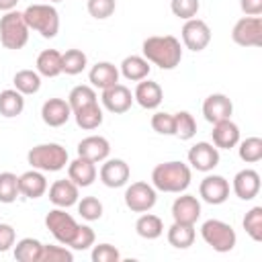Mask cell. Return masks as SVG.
I'll return each mask as SVG.
<instances>
[{
  "label": "cell",
  "mask_w": 262,
  "mask_h": 262,
  "mask_svg": "<svg viewBox=\"0 0 262 262\" xmlns=\"http://www.w3.org/2000/svg\"><path fill=\"white\" fill-rule=\"evenodd\" d=\"M141 51L160 70H174L182 61V45L174 35H151L141 43Z\"/></svg>",
  "instance_id": "obj_1"
},
{
  "label": "cell",
  "mask_w": 262,
  "mask_h": 262,
  "mask_svg": "<svg viewBox=\"0 0 262 262\" xmlns=\"http://www.w3.org/2000/svg\"><path fill=\"white\" fill-rule=\"evenodd\" d=\"M190 166L184 162H162L151 170V186L160 192L180 194L190 186Z\"/></svg>",
  "instance_id": "obj_2"
},
{
  "label": "cell",
  "mask_w": 262,
  "mask_h": 262,
  "mask_svg": "<svg viewBox=\"0 0 262 262\" xmlns=\"http://www.w3.org/2000/svg\"><path fill=\"white\" fill-rule=\"evenodd\" d=\"M27 162L31 164V168L41 172H59L68 166L70 156L68 149L59 143H39L29 149Z\"/></svg>",
  "instance_id": "obj_3"
},
{
  "label": "cell",
  "mask_w": 262,
  "mask_h": 262,
  "mask_svg": "<svg viewBox=\"0 0 262 262\" xmlns=\"http://www.w3.org/2000/svg\"><path fill=\"white\" fill-rule=\"evenodd\" d=\"M23 18L29 29L45 39H53L59 33V12L51 4H31L23 10Z\"/></svg>",
  "instance_id": "obj_4"
},
{
  "label": "cell",
  "mask_w": 262,
  "mask_h": 262,
  "mask_svg": "<svg viewBox=\"0 0 262 262\" xmlns=\"http://www.w3.org/2000/svg\"><path fill=\"white\" fill-rule=\"evenodd\" d=\"M29 27L23 18V12L18 10H8L0 18V43L6 49H23L29 41Z\"/></svg>",
  "instance_id": "obj_5"
},
{
  "label": "cell",
  "mask_w": 262,
  "mask_h": 262,
  "mask_svg": "<svg viewBox=\"0 0 262 262\" xmlns=\"http://www.w3.org/2000/svg\"><path fill=\"white\" fill-rule=\"evenodd\" d=\"M201 237L205 239L207 246H211L219 254L231 252L235 248V242H237L233 227L221 219H207L201 225Z\"/></svg>",
  "instance_id": "obj_6"
},
{
  "label": "cell",
  "mask_w": 262,
  "mask_h": 262,
  "mask_svg": "<svg viewBox=\"0 0 262 262\" xmlns=\"http://www.w3.org/2000/svg\"><path fill=\"white\" fill-rule=\"evenodd\" d=\"M45 227L49 229V233L63 246H70L80 229V223L70 215L66 213V209L61 207H55L51 209L47 215H45Z\"/></svg>",
  "instance_id": "obj_7"
},
{
  "label": "cell",
  "mask_w": 262,
  "mask_h": 262,
  "mask_svg": "<svg viewBox=\"0 0 262 262\" xmlns=\"http://www.w3.org/2000/svg\"><path fill=\"white\" fill-rule=\"evenodd\" d=\"M123 199H125L127 209H131L133 213H145L154 209L158 201V190L147 182H131L125 188Z\"/></svg>",
  "instance_id": "obj_8"
},
{
  "label": "cell",
  "mask_w": 262,
  "mask_h": 262,
  "mask_svg": "<svg viewBox=\"0 0 262 262\" xmlns=\"http://www.w3.org/2000/svg\"><path fill=\"white\" fill-rule=\"evenodd\" d=\"M233 43L242 47H260L262 45V18L260 16H244L231 29Z\"/></svg>",
  "instance_id": "obj_9"
},
{
  "label": "cell",
  "mask_w": 262,
  "mask_h": 262,
  "mask_svg": "<svg viewBox=\"0 0 262 262\" xmlns=\"http://www.w3.org/2000/svg\"><path fill=\"white\" fill-rule=\"evenodd\" d=\"M182 43L190 51H203L211 43V29L201 18H188L182 25Z\"/></svg>",
  "instance_id": "obj_10"
},
{
  "label": "cell",
  "mask_w": 262,
  "mask_h": 262,
  "mask_svg": "<svg viewBox=\"0 0 262 262\" xmlns=\"http://www.w3.org/2000/svg\"><path fill=\"white\" fill-rule=\"evenodd\" d=\"M100 100H102V106L108 111V113H115V115H123L131 108L133 104V94L131 90L125 86V84H113L108 88L102 90L100 94Z\"/></svg>",
  "instance_id": "obj_11"
},
{
  "label": "cell",
  "mask_w": 262,
  "mask_h": 262,
  "mask_svg": "<svg viewBox=\"0 0 262 262\" xmlns=\"http://www.w3.org/2000/svg\"><path fill=\"white\" fill-rule=\"evenodd\" d=\"M100 182L108 188H121L129 182V176H131V170H129V164L121 158H106L104 164L100 166Z\"/></svg>",
  "instance_id": "obj_12"
},
{
  "label": "cell",
  "mask_w": 262,
  "mask_h": 262,
  "mask_svg": "<svg viewBox=\"0 0 262 262\" xmlns=\"http://www.w3.org/2000/svg\"><path fill=\"white\" fill-rule=\"evenodd\" d=\"M199 194L209 205H223L229 199V182L219 174H209L201 180Z\"/></svg>",
  "instance_id": "obj_13"
},
{
  "label": "cell",
  "mask_w": 262,
  "mask_h": 262,
  "mask_svg": "<svg viewBox=\"0 0 262 262\" xmlns=\"http://www.w3.org/2000/svg\"><path fill=\"white\" fill-rule=\"evenodd\" d=\"M188 164L199 172H211L219 164V149L209 141H199L188 149Z\"/></svg>",
  "instance_id": "obj_14"
},
{
  "label": "cell",
  "mask_w": 262,
  "mask_h": 262,
  "mask_svg": "<svg viewBox=\"0 0 262 262\" xmlns=\"http://www.w3.org/2000/svg\"><path fill=\"white\" fill-rule=\"evenodd\" d=\"M231 188H233V192H235L237 199L252 201L260 192V174L256 170H252V168H244V170H239L233 176Z\"/></svg>",
  "instance_id": "obj_15"
},
{
  "label": "cell",
  "mask_w": 262,
  "mask_h": 262,
  "mask_svg": "<svg viewBox=\"0 0 262 262\" xmlns=\"http://www.w3.org/2000/svg\"><path fill=\"white\" fill-rule=\"evenodd\" d=\"M133 100H135L141 108L154 111V108H158V106L162 104V100H164V90H162V86H160L158 82L143 78V80H139V84L135 86Z\"/></svg>",
  "instance_id": "obj_16"
},
{
  "label": "cell",
  "mask_w": 262,
  "mask_h": 262,
  "mask_svg": "<svg viewBox=\"0 0 262 262\" xmlns=\"http://www.w3.org/2000/svg\"><path fill=\"white\" fill-rule=\"evenodd\" d=\"M231 113H233V102L229 100V96L221 92L209 94L203 102V115L211 125L223 119H231Z\"/></svg>",
  "instance_id": "obj_17"
},
{
  "label": "cell",
  "mask_w": 262,
  "mask_h": 262,
  "mask_svg": "<svg viewBox=\"0 0 262 262\" xmlns=\"http://www.w3.org/2000/svg\"><path fill=\"white\" fill-rule=\"evenodd\" d=\"M108 154H111V143L102 135H88L78 143V156L86 158L94 164L104 162L108 158Z\"/></svg>",
  "instance_id": "obj_18"
},
{
  "label": "cell",
  "mask_w": 262,
  "mask_h": 262,
  "mask_svg": "<svg viewBox=\"0 0 262 262\" xmlns=\"http://www.w3.org/2000/svg\"><path fill=\"white\" fill-rule=\"evenodd\" d=\"M70 117H72V108L63 98H49L41 106V119L49 127H61L70 121Z\"/></svg>",
  "instance_id": "obj_19"
},
{
  "label": "cell",
  "mask_w": 262,
  "mask_h": 262,
  "mask_svg": "<svg viewBox=\"0 0 262 262\" xmlns=\"http://www.w3.org/2000/svg\"><path fill=\"white\" fill-rule=\"evenodd\" d=\"M201 217V203L192 194H180L172 203V219L180 223H190L194 225Z\"/></svg>",
  "instance_id": "obj_20"
},
{
  "label": "cell",
  "mask_w": 262,
  "mask_h": 262,
  "mask_svg": "<svg viewBox=\"0 0 262 262\" xmlns=\"http://www.w3.org/2000/svg\"><path fill=\"white\" fill-rule=\"evenodd\" d=\"M211 139H213V145L217 149H231L239 141V127L231 119L217 121V123H213Z\"/></svg>",
  "instance_id": "obj_21"
},
{
  "label": "cell",
  "mask_w": 262,
  "mask_h": 262,
  "mask_svg": "<svg viewBox=\"0 0 262 262\" xmlns=\"http://www.w3.org/2000/svg\"><path fill=\"white\" fill-rule=\"evenodd\" d=\"M80 199V192H78V186L70 180V178H61V180H55L51 186H49V201L55 205V207H61V209H68V207H74Z\"/></svg>",
  "instance_id": "obj_22"
},
{
  "label": "cell",
  "mask_w": 262,
  "mask_h": 262,
  "mask_svg": "<svg viewBox=\"0 0 262 262\" xmlns=\"http://www.w3.org/2000/svg\"><path fill=\"white\" fill-rule=\"evenodd\" d=\"M96 164L86 160V158H76L74 162H68V178L78 186V188H86L96 180Z\"/></svg>",
  "instance_id": "obj_23"
},
{
  "label": "cell",
  "mask_w": 262,
  "mask_h": 262,
  "mask_svg": "<svg viewBox=\"0 0 262 262\" xmlns=\"http://www.w3.org/2000/svg\"><path fill=\"white\" fill-rule=\"evenodd\" d=\"M18 190L25 199H39L47 192V178L41 170H27L18 176Z\"/></svg>",
  "instance_id": "obj_24"
},
{
  "label": "cell",
  "mask_w": 262,
  "mask_h": 262,
  "mask_svg": "<svg viewBox=\"0 0 262 262\" xmlns=\"http://www.w3.org/2000/svg\"><path fill=\"white\" fill-rule=\"evenodd\" d=\"M119 76H121L119 74V68L115 63H111V61H98L88 72V80H90L92 88H100V90L117 84L119 82Z\"/></svg>",
  "instance_id": "obj_25"
},
{
  "label": "cell",
  "mask_w": 262,
  "mask_h": 262,
  "mask_svg": "<svg viewBox=\"0 0 262 262\" xmlns=\"http://www.w3.org/2000/svg\"><path fill=\"white\" fill-rule=\"evenodd\" d=\"M149 70H151V66L143 55H127L121 61L119 74H123V78H127L131 82H139L149 76Z\"/></svg>",
  "instance_id": "obj_26"
},
{
  "label": "cell",
  "mask_w": 262,
  "mask_h": 262,
  "mask_svg": "<svg viewBox=\"0 0 262 262\" xmlns=\"http://www.w3.org/2000/svg\"><path fill=\"white\" fill-rule=\"evenodd\" d=\"M72 115H74V119H76V125H78L80 129H84V131L98 129V127L102 125V119H104L102 108H100V104H98V102L86 104V106H82V108L74 111Z\"/></svg>",
  "instance_id": "obj_27"
},
{
  "label": "cell",
  "mask_w": 262,
  "mask_h": 262,
  "mask_svg": "<svg viewBox=\"0 0 262 262\" xmlns=\"http://www.w3.org/2000/svg\"><path fill=\"white\" fill-rule=\"evenodd\" d=\"M37 72L43 78H55L61 74V53L57 49H43L37 55Z\"/></svg>",
  "instance_id": "obj_28"
},
{
  "label": "cell",
  "mask_w": 262,
  "mask_h": 262,
  "mask_svg": "<svg viewBox=\"0 0 262 262\" xmlns=\"http://www.w3.org/2000/svg\"><path fill=\"white\" fill-rule=\"evenodd\" d=\"M194 225L190 223H180V221H174L170 227H168V242L170 246L178 248V250H186L194 244Z\"/></svg>",
  "instance_id": "obj_29"
},
{
  "label": "cell",
  "mask_w": 262,
  "mask_h": 262,
  "mask_svg": "<svg viewBox=\"0 0 262 262\" xmlns=\"http://www.w3.org/2000/svg\"><path fill=\"white\" fill-rule=\"evenodd\" d=\"M25 111V94H20L16 88H8L0 92V115L6 119L18 117Z\"/></svg>",
  "instance_id": "obj_30"
},
{
  "label": "cell",
  "mask_w": 262,
  "mask_h": 262,
  "mask_svg": "<svg viewBox=\"0 0 262 262\" xmlns=\"http://www.w3.org/2000/svg\"><path fill=\"white\" fill-rule=\"evenodd\" d=\"M135 231H137V235L143 237V239H158V237L164 233V223H162V219H160L158 215L145 211V213L135 221Z\"/></svg>",
  "instance_id": "obj_31"
},
{
  "label": "cell",
  "mask_w": 262,
  "mask_h": 262,
  "mask_svg": "<svg viewBox=\"0 0 262 262\" xmlns=\"http://www.w3.org/2000/svg\"><path fill=\"white\" fill-rule=\"evenodd\" d=\"M43 244L35 237H23L14 246V260L16 262H41Z\"/></svg>",
  "instance_id": "obj_32"
},
{
  "label": "cell",
  "mask_w": 262,
  "mask_h": 262,
  "mask_svg": "<svg viewBox=\"0 0 262 262\" xmlns=\"http://www.w3.org/2000/svg\"><path fill=\"white\" fill-rule=\"evenodd\" d=\"M86 66H88V57L82 49H66L61 53V74L78 76L86 70Z\"/></svg>",
  "instance_id": "obj_33"
},
{
  "label": "cell",
  "mask_w": 262,
  "mask_h": 262,
  "mask_svg": "<svg viewBox=\"0 0 262 262\" xmlns=\"http://www.w3.org/2000/svg\"><path fill=\"white\" fill-rule=\"evenodd\" d=\"M12 84L25 96L37 94L39 88H41V76H39L37 70H18L14 74V78H12Z\"/></svg>",
  "instance_id": "obj_34"
},
{
  "label": "cell",
  "mask_w": 262,
  "mask_h": 262,
  "mask_svg": "<svg viewBox=\"0 0 262 262\" xmlns=\"http://www.w3.org/2000/svg\"><path fill=\"white\" fill-rule=\"evenodd\" d=\"M92 102H98V96H96V90L92 86H86V84H80V86H74L68 94V104L74 111L86 106V104H92Z\"/></svg>",
  "instance_id": "obj_35"
},
{
  "label": "cell",
  "mask_w": 262,
  "mask_h": 262,
  "mask_svg": "<svg viewBox=\"0 0 262 262\" xmlns=\"http://www.w3.org/2000/svg\"><path fill=\"white\" fill-rule=\"evenodd\" d=\"M196 133V121L188 111H178L174 113V135L182 141L192 139Z\"/></svg>",
  "instance_id": "obj_36"
},
{
  "label": "cell",
  "mask_w": 262,
  "mask_h": 262,
  "mask_svg": "<svg viewBox=\"0 0 262 262\" xmlns=\"http://www.w3.org/2000/svg\"><path fill=\"white\" fill-rule=\"evenodd\" d=\"M237 156L246 164H256L262 160V139L260 137H246L244 141H237Z\"/></svg>",
  "instance_id": "obj_37"
},
{
  "label": "cell",
  "mask_w": 262,
  "mask_h": 262,
  "mask_svg": "<svg viewBox=\"0 0 262 262\" xmlns=\"http://www.w3.org/2000/svg\"><path fill=\"white\" fill-rule=\"evenodd\" d=\"M18 194V176L12 172H0V203L10 205L16 201Z\"/></svg>",
  "instance_id": "obj_38"
},
{
  "label": "cell",
  "mask_w": 262,
  "mask_h": 262,
  "mask_svg": "<svg viewBox=\"0 0 262 262\" xmlns=\"http://www.w3.org/2000/svg\"><path fill=\"white\" fill-rule=\"evenodd\" d=\"M242 225H244L246 233H248L254 242H262V207H260V205L252 207V209L246 213Z\"/></svg>",
  "instance_id": "obj_39"
},
{
  "label": "cell",
  "mask_w": 262,
  "mask_h": 262,
  "mask_svg": "<svg viewBox=\"0 0 262 262\" xmlns=\"http://www.w3.org/2000/svg\"><path fill=\"white\" fill-rule=\"evenodd\" d=\"M78 213L82 219L86 221H96L102 217V203L96 196H82V201L78 199Z\"/></svg>",
  "instance_id": "obj_40"
},
{
  "label": "cell",
  "mask_w": 262,
  "mask_h": 262,
  "mask_svg": "<svg viewBox=\"0 0 262 262\" xmlns=\"http://www.w3.org/2000/svg\"><path fill=\"white\" fill-rule=\"evenodd\" d=\"M201 8V2L199 0H170V10L174 16L182 18V20H188V18H194L196 12Z\"/></svg>",
  "instance_id": "obj_41"
},
{
  "label": "cell",
  "mask_w": 262,
  "mask_h": 262,
  "mask_svg": "<svg viewBox=\"0 0 262 262\" xmlns=\"http://www.w3.org/2000/svg\"><path fill=\"white\" fill-rule=\"evenodd\" d=\"M86 8H88V14L96 20H104L108 18L115 8H117V2L115 0H88L86 2Z\"/></svg>",
  "instance_id": "obj_42"
},
{
  "label": "cell",
  "mask_w": 262,
  "mask_h": 262,
  "mask_svg": "<svg viewBox=\"0 0 262 262\" xmlns=\"http://www.w3.org/2000/svg\"><path fill=\"white\" fill-rule=\"evenodd\" d=\"M74 252L61 246H43L41 252V262H72Z\"/></svg>",
  "instance_id": "obj_43"
},
{
  "label": "cell",
  "mask_w": 262,
  "mask_h": 262,
  "mask_svg": "<svg viewBox=\"0 0 262 262\" xmlns=\"http://www.w3.org/2000/svg\"><path fill=\"white\" fill-rule=\"evenodd\" d=\"M151 129L160 135H174V115L158 111L151 115Z\"/></svg>",
  "instance_id": "obj_44"
},
{
  "label": "cell",
  "mask_w": 262,
  "mask_h": 262,
  "mask_svg": "<svg viewBox=\"0 0 262 262\" xmlns=\"http://www.w3.org/2000/svg\"><path fill=\"white\" fill-rule=\"evenodd\" d=\"M92 262H119L121 252L111 244H98L92 248Z\"/></svg>",
  "instance_id": "obj_45"
},
{
  "label": "cell",
  "mask_w": 262,
  "mask_h": 262,
  "mask_svg": "<svg viewBox=\"0 0 262 262\" xmlns=\"http://www.w3.org/2000/svg\"><path fill=\"white\" fill-rule=\"evenodd\" d=\"M94 239H96L94 229H92L90 225H80V229H78L74 242L70 244V248H72V250H80V252H84V250H88L90 246H94Z\"/></svg>",
  "instance_id": "obj_46"
},
{
  "label": "cell",
  "mask_w": 262,
  "mask_h": 262,
  "mask_svg": "<svg viewBox=\"0 0 262 262\" xmlns=\"http://www.w3.org/2000/svg\"><path fill=\"white\" fill-rule=\"evenodd\" d=\"M16 242V231L10 223H0V254L8 252Z\"/></svg>",
  "instance_id": "obj_47"
},
{
  "label": "cell",
  "mask_w": 262,
  "mask_h": 262,
  "mask_svg": "<svg viewBox=\"0 0 262 262\" xmlns=\"http://www.w3.org/2000/svg\"><path fill=\"white\" fill-rule=\"evenodd\" d=\"M239 8L246 16H260L262 14V0H239Z\"/></svg>",
  "instance_id": "obj_48"
},
{
  "label": "cell",
  "mask_w": 262,
  "mask_h": 262,
  "mask_svg": "<svg viewBox=\"0 0 262 262\" xmlns=\"http://www.w3.org/2000/svg\"><path fill=\"white\" fill-rule=\"evenodd\" d=\"M18 4V0H0V10L2 12H8V10H14Z\"/></svg>",
  "instance_id": "obj_49"
},
{
  "label": "cell",
  "mask_w": 262,
  "mask_h": 262,
  "mask_svg": "<svg viewBox=\"0 0 262 262\" xmlns=\"http://www.w3.org/2000/svg\"><path fill=\"white\" fill-rule=\"evenodd\" d=\"M47 2H61V0H47Z\"/></svg>",
  "instance_id": "obj_50"
}]
</instances>
